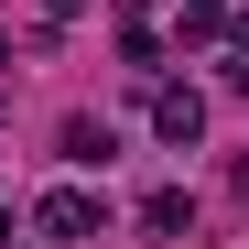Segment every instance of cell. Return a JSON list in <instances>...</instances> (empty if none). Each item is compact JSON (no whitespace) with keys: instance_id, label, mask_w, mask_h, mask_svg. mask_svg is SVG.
Here are the masks:
<instances>
[{"instance_id":"6da1fadb","label":"cell","mask_w":249,"mask_h":249,"mask_svg":"<svg viewBox=\"0 0 249 249\" xmlns=\"http://www.w3.org/2000/svg\"><path fill=\"white\" fill-rule=\"evenodd\" d=\"M33 228H44V238H98V228H108V206H98L87 184H54L44 206H33Z\"/></svg>"},{"instance_id":"3957f363","label":"cell","mask_w":249,"mask_h":249,"mask_svg":"<svg viewBox=\"0 0 249 249\" xmlns=\"http://www.w3.org/2000/svg\"><path fill=\"white\" fill-rule=\"evenodd\" d=\"M141 228H152L162 249H184V238H195V195H174V184H152V195H141Z\"/></svg>"},{"instance_id":"52a82bcc","label":"cell","mask_w":249,"mask_h":249,"mask_svg":"<svg viewBox=\"0 0 249 249\" xmlns=\"http://www.w3.org/2000/svg\"><path fill=\"white\" fill-rule=\"evenodd\" d=\"M76 11H87V0H44V22H76Z\"/></svg>"},{"instance_id":"5b68a950","label":"cell","mask_w":249,"mask_h":249,"mask_svg":"<svg viewBox=\"0 0 249 249\" xmlns=\"http://www.w3.org/2000/svg\"><path fill=\"white\" fill-rule=\"evenodd\" d=\"M228 33V0H184V44H217Z\"/></svg>"},{"instance_id":"9c48e42d","label":"cell","mask_w":249,"mask_h":249,"mask_svg":"<svg viewBox=\"0 0 249 249\" xmlns=\"http://www.w3.org/2000/svg\"><path fill=\"white\" fill-rule=\"evenodd\" d=\"M0 249H11V206H0Z\"/></svg>"},{"instance_id":"ba28073f","label":"cell","mask_w":249,"mask_h":249,"mask_svg":"<svg viewBox=\"0 0 249 249\" xmlns=\"http://www.w3.org/2000/svg\"><path fill=\"white\" fill-rule=\"evenodd\" d=\"M228 44H238V54H249V11H238V22H228Z\"/></svg>"},{"instance_id":"8992f818","label":"cell","mask_w":249,"mask_h":249,"mask_svg":"<svg viewBox=\"0 0 249 249\" xmlns=\"http://www.w3.org/2000/svg\"><path fill=\"white\" fill-rule=\"evenodd\" d=\"M119 54H130V65L152 76V65H162V33H152V22H119Z\"/></svg>"},{"instance_id":"7a4b0ae2","label":"cell","mask_w":249,"mask_h":249,"mask_svg":"<svg viewBox=\"0 0 249 249\" xmlns=\"http://www.w3.org/2000/svg\"><path fill=\"white\" fill-rule=\"evenodd\" d=\"M152 130L174 141V152H195V141H206V98H195V87H162V98H152Z\"/></svg>"},{"instance_id":"277c9868","label":"cell","mask_w":249,"mask_h":249,"mask_svg":"<svg viewBox=\"0 0 249 249\" xmlns=\"http://www.w3.org/2000/svg\"><path fill=\"white\" fill-rule=\"evenodd\" d=\"M108 152H119V130H108V119H65V162H87V174H98Z\"/></svg>"}]
</instances>
